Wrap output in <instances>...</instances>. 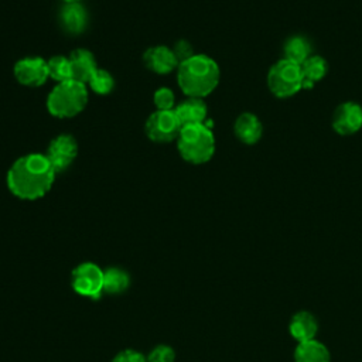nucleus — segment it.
Instances as JSON below:
<instances>
[{
  "instance_id": "4468645a",
  "label": "nucleus",
  "mask_w": 362,
  "mask_h": 362,
  "mask_svg": "<svg viewBox=\"0 0 362 362\" xmlns=\"http://www.w3.org/2000/svg\"><path fill=\"white\" fill-rule=\"evenodd\" d=\"M181 126L201 124L206 122L208 107L201 98H187L174 109Z\"/></svg>"
},
{
  "instance_id": "7ed1b4c3",
  "label": "nucleus",
  "mask_w": 362,
  "mask_h": 362,
  "mask_svg": "<svg viewBox=\"0 0 362 362\" xmlns=\"http://www.w3.org/2000/svg\"><path fill=\"white\" fill-rule=\"evenodd\" d=\"M180 156L191 164H204L215 153V136L206 123L182 126L177 137Z\"/></svg>"
},
{
  "instance_id": "9d476101",
  "label": "nucleus",
  "mask_w": 362,
  "mask_h": 362,
  "mask_svg": "<svg viewBox=\"0 0 362 362\" xmlns=\"http://www.w3.org/2000/svg\"><path fill=\"white\" fill-rule=\"evenodd\" d=\"M332 129L341 136H351L362 129V106L356 102H344L332 113Z\"/></svg>"
},
{
  "instance_id": "423d86ee",
  "label": "nucleus",
  "mask_w": 362,
  "mask_h": 362,
  "mask_svg": "<svg viewBox=\"0 0 362 362\" xmlns=\"http://www.w3.org/2000/svg\"><path fill=\"white\" fill-rule=\"evenodd\" d=\"M181 123L174 110H156L146 122V134L151 141L170 143L177 140Z\"/></svg>"
},
{
  "instance_id": "39448f33",
  "label": "nucleus",
  "mask_w": 362,
  "mask_h": 362,
  "mask_svg": "<svg viewBox=\"0 0 362 362\" xmlns=\"http://www.w3.org/2000/svg\"><path fill=\"white\" fill-rule=\"evenodd\" d=\"M269 90L279 99H287L303 89V75L300 65L284 58L274 62L267 72Z\"/></svg>"
},
{
  "instance_id": "5701e85b",
  "label": "nucleus",
  "mask_w": 362,
  "mask_h": 362,
  "mask_svg": "<svg viewBox=\"0 0 362 362\" xmlns=\"http://www.w3.org/2000/svg\"><path fill=\"white\" fill-rule=\"evenodd\" d=\"M153 102L157 110H174V92L168 88H160L153 95Z\"/></svg>"
},
{
  "instance_id": "2eb2a0df",
  "label": "nucleus",
  "mask_w": 362,
  "mask_h": 362,
  "mask_svg": "<svg viewBox=\"0 0 362 362\" xmlns=\"http://www.w3.org/2000/svg\"><path fill=\"white\" fill-rule=\"evenodd\" d=\"M290 335L297 342H304L314 339L318 332V322L315 317L308 311H298L296 313L288 324Z\"/></svg>"
},
{
  "instance_id": "f8f14e48",
  "label": "nucleus",
  "mask_w": 362,
  "mask_h": 362,
  "mask_svg": "<svg viewBox=\"0 0 362 362\" xmlns=\"http://www.w3.org/2000/svg\"><path fill=\"white\" fill-rule=\"evenodd\" d=\"M233 132L236 139L247 146L256 144L263 134V124L259 117L250 112L239 115L233 124Z\"/></svg>"
},
{
  "instance_id": "20e7f679",
  "label": "nucleus",
  "mask_w": 362,
  "mask_h": 362,
  "mask_svg": "<svg viewBox=\"0 0 362 362\" xmlns=\"http://www.w3.org/2000/svg\"><path fill=\"white\" fill-rule=\"evenodd\" d=\"M88 103V89L85 83L74 79L59 82L47 98L48 112L59 119L79 115Z\"/></svg>"
},
{
  "instance_id": "6ab92c4d",
  "label": "nucleus",
  "mask_w": 362,
  "mask_h": 362,
  "mask_svg": "<svg viewBox=\"0 0 362 362\" xmlns=\"http://www.w3.org/2000/svg\"><path fill=\"white\" fill-rule=\"evenodd\" d=\"M311 51H313V47L307 37L291 35L290 38L286 40L283 45V54H284L283 58L297 65H301L305 59H308L313 55Z\"/></svg>"
},
{
  "instance_id": "f257e3e1",
  "label": "nucleus",
  "mask_w": 362,
  "mask_h": 362,
  "mask_svg": "<svg viewBox=\"0 0 362 362\" xmlns=\"http://www.w3.org/2000/svg\"><path fill=\"white\" fill-rule=\"evenodd\" d=\"M55 175L57 173L45 154H25L11 164L7 173V185L17 198L34 201L51 189Z\"/></svg>"
},
{
  "instance_id": "bb28decb",
  "label": "nucleus",
  "mask_w": 362,
  "mask_h": 362,
  "mask_svg": "<svg viewBox=\"0 0 362 362\" xmlns=\"http://www.w3.org/2000/svg\"><path fill=\"white\" fill-rule=\"evenodd\" d=\"M64 3H79L81 0H62Z\"/></svg>"
},
{
  "instance_id": "9b49d317",
  "label": "nucleus",
  "mask_w": 362,
  "mask_h": 362,
  "mask_svg": "<svg viewBox=\"0 0 362 362\" xmlns=\"http://www.w3.org/2000/svg\"><path fill=\"white\" fill-rule=\"evenodd\" d=\"M143 61L150 71L158 75H167L180 65L173 48L164 45H156L148 48L143 55Z\"/></svg>"
},
{
  "instance_id": "4be33fe9",
  "label": "nucleus",
  "mask_w": 362,
  "mask_h": 362,
  "mask_svg": "<svg viewBox=\"0 0 362 362\" xmlns=\"http://www.w3.org/2000/svg\"><path fill=\"white\" fill-rule=\"evenodd\" d=\"M89 88L98 93V95H107L112 92L113 86H115V79L110 75V72H107L106 69L98 68L93 75L90 76V79L88 81Z\"/></svg>"
},
{
  "instance_id": "0eeeda50",
  "label": "nucleus",
  "mask_w": 362,
  "mask_h": 362,
  "mask_svg": "<svg viewBox=\"0 0 362 362\" xmlns=\"http://www.w3.org/2000/svg\"><path fill=\"white\" fill-rule=\"evenodd\" d=\"M72 284L81 296L98 298L103 290V272L93 263H82L72 273Z\"/></svg>"
},
{
  "instance_id": "dca6fc26",
  "label": "nucleus",
  "mask_w": 362,
  "mask_h": 362,
  "mask_svg": "<svg viewBox=\"0 0 362 362\" xmlns=\"http://www.w3.org/2000/svg\"><path fill=\"white\" fill-rule=\"evenodd\" d=\"M59 23L64 31L79 34L86 27L88 13L79 3H65L59 11Z\"/></svg>"
},
{
  "instance_id": "393cba45",
  "label": "nucleus",
  "mask_w": 362,
  "mask_h": 362,
  "mask_svg": "<svg viewBox=\"0 0 362 362\" xmlns=\"http://www.w3.org/2000/svg\"><path fill=\"white\" fill-rule=\"evenodd\" d=\"M173 51H174V54H175V57H177V59H178L180 64L194 55L192 45H191L187 40H180V41H177L175 45H174V48H173Z\"/></svg>"
},
{
  "instance_id": "1a4fd4ad",
  "label": "nucleus",
  "mask_w": 362,
  "mask_h": 362,
  "mask_svg": "<svg viewBox=\"0 0 362 362\" xmlns=\"http://www.w3.org/2000/svg\"><path fill=\"white\" fill-rule=\"evenodd\" d=\"M14 76L24 86H41L49 78L48 62L40 57L23 58L14 65Z\"/></svg>"
},
{
  "instance_id": "aec40b11",
  "label": "nucleus",
  "mask_w": 362,
  "mask_h": 362,
  "mask_svg": "<svg viewBox=\"0 0 362 362\" xmlns=\"http://www.w3.org/2000/svg\"><path fill=\"white\" fill-rule=\"evenodd\" d=\"M129 286V276L126 272L112 267L103 272V290L112 294L122 293Z\"/></svg>"
},
{
  "instance_id": "a211bd4d",
  "label": "nucleus",
  "mask_w": 362,
  "mask_h": 362,
  "mask_svg": "<svg viewBox=\"0 0 362 362\" xmlns=\"http://www.w3.org/2000/svg\"><path fill=\"white\" fill-rule=\"evenodd\" d=\"M300 68L303 75V89H311L327 75L328 62L321 55H311L300 65Z\"/></svg>"
},
{
  "instance_id": "b1692460",
  "label": "nucleus",
  "mask_w": 362,
  "mask_h": 362,
  "mask_svg": "<svg viewBox=\"0 0 362 362\" xmlns=\"http://www.w3.org/2000/svg\"><path fill=\"white\" fill-rule=\"evenodd\" d=\"M175 354L168 345L156 346L147 356V362H174Z\"/></svg>"
},
{
  "instance_id": "f3484780",
  "label": "nucleus",
  "mask_w": 362,
  "mask_h": 362,
  "mask_svg": "<svg viewBox=\"0 0 362 362\" xmlns=\"http://www.w3.org/2000/svg\"><path fill=\"white\" fill-rule=\"evenodd\" d=\"M294 362H331V354L322 342L310 339L297 344L294 349Z\"/></svg>"
},
{
  "instance_id": "412c9836",
  "label": "nucleus",
  "mask_w": 362,
  "mask_h": 362,
  "mask_svg": "<svg viewBox=\"0 0 362 362\" xmlns=\"http://www.w3.org/2000/svg\"><path fill=\"white\" fill-rule=\"evenodd\" d=\"M47 62H48L49 78H52L58 83L71 79V64H69V58L68 57L55 55V57H52Z\"/></svg>"
},
{
  "instance_id": "f03ea898",
  "label": "nucleus",
  "mask_w": 362,
  "mask_h": 362,
  "mask_svg": "<svg viewBox=\"0 0 362 362\" xmlns=\"http://www.w3.org/2000/svg\"><path fill=\"white\" fill-rule=\"evenodd\" d=\"M221 79V69L215 59L205 54H194L177 68V81L188 98L211 95Z\"/></svg>"
},
{
  "instance_id": "6e6552de",
  "label": "nucleus",
  "mask_w": 362,
  "mask_h": 362,
  "mask_svg": "<svg viewBox=\"0 0 362 362\" xmlns=\"http://www.w3.org/2000/svg\"><path fill=\"white\" fill-rule=\"evenodd\" d=\"M78 154L76 140L69 134H59L52 139L47 147L45 157L51 163L55 173L65 171Z\"/></svg>"
},
{
  "instance_id": "a878e982",
  "label": "nucleus",
  "mask_w": 362,
  "mask_h": 362,
  "mask_svg": "<svg viewBox=\"0 0 362 362\" xmlns=\"http://www.w3.org/2000/svg\"><path fill=\"white\" fill-rule=\"evenodd\" d=\"M112 362H147V359L137 351L124 349L119 352Z\"/></svg>"
},
{
  "instance_id": "ddd939ff",
  "label": "nucleus",
  "mask_w": 362,
  "mask_h": 362,
  "mask_svg": "<svg viewBox=\"0 0 362 362\" xmlns=\"http://www.w3.org/2000/svg\"><path fill=\"white\" fill-rule=\"evenodd\" d=\"M68 58L71 64V79L86 85L93 72L98 69L93 54L85 48H78L74 49Z\"/></svg>"
}]
</instances>
